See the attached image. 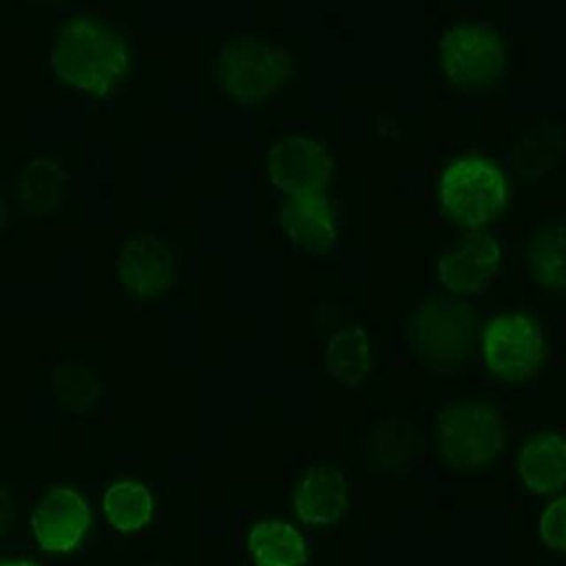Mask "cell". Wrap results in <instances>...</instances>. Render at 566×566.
Segmentation results:
<instances>
[{
    "label": "cell",
    "mask_w": 566,
    "mask_h": 566,
    "mask_svg": "<svg viewBox=\"0 0 566 566\" xmlns=\"http://www.w3.org/2000/svg\"><path fill=\"white\" fill-rule=\"evenodd\" d=\"M517 473L526 489L544 495L559 491L566 480V442L557 431L535 433L517 453Z\"/></svg>",
    "instance_id": "obj_14"
},
{
    "label": "cell",
    "mask_w": 566,
    "mask_h": 566,
    "mask_svg": "<svg viewBox=\"0 0 566 566\" xmlns=\"http://www.w3.org/2000/svg\"><path fill=\"white\" fill-rule=\"evenodd\" d=\"M438 451L455 469H478L504 447V418L491 402H455L438 416Z\"/></svg>",
    "instance_id": "obj_4"
},
{
    "label": "cell",
    "mask_w": 566,
    "mask_h": 566,
    "mask_svg": "<svg viewBox=\"0 0 566 566\" xmlns=\"http://www.w3.org/2000/svg\"><path fill=\"white\" fill-rule=\"evenodd\" d=\"M279 226L298 252L325 256L338 250L334 212L321 192L285 197L279 208Z\"/></svg>",
    "instance_id": "obj_11"
},
{
    "label": "cell",
    "mask_w": 566,
    "mask_h": 566,
    "mask_svg": "<svg viewBox=\"0 0 566 566\" xmlns=\"http://www.w3.org/2000/svg\"><path fill=\"white\" fill-rule=\"evenodd\" d=\"M325 371L340 385H358L374 371V354L360 327L336 332L325 352Z\"/></svg>",
    "instance_id": "obj_16"
},
{
    "label": "cell",
    "mask_w": 566,
    "mask_h": 566,
    "mask_svg": "<svg viewBox=\"0 0 566 566\" xmlns=\"http://www.w3.org/2000/svg\"><path fill=\"white\" fill-rule=\"evenodd\" d=\"M69 177L55 159H33L20 172V206L40 217L60 208L66 197Z\"/></svg>",
    "instance_id": "obj_17"
},
{
    "label": "cell",
    "mask_w": 566,
    "mask_h": 566,
    "mask_svg": "<svg viewBox=\"0 0 566 566\" xmlns=\"http://www.w3.org/2000/svg\"><path fill=\"white\" fill-rule=\"evenodd\" d=\"M250 555L256 566H305L303 535L287 522L265 520L250 528Z\"/></svg>",
    "instance_id": "obj_15"
},
{
    "label": "cell",
    "mask_w": 566,
    "mask_h": 566,
    "mask_svg": "<svg viewBox=\"0 0 566 566\" xmlns=\"http://www.w3.org/2000/svg\"><path fill=\"white\" fill-rule=\"evenodd\" d=\"M502 248L491 234H471L451 245L438 261V279L453 294L484 292L500 268Z\"/></svg>",
    "instance_id": "obj_9"
},
{
    "label": "cell",
    "mask_w": 566,
    "mask_h": 566,
    "mask_svg": "<svg viewBox=\"0 0 566 566\" xmlns=\"http://www.w3.org/2000/svg\"><path fill=\"white\" fill-rule=\"evenodd\" d=\"M102 509L115 531L133 533L150 522L153 495L135 480H119L104 491Z\"/></svg>",
    "instance_id": "obj_18"
},
{
    "label": "cell",
    "mask_w": 566,
    "mask_h": 566,
    "mask_svg": "<svg viewBox=\"0 0 566 566\" xmlns=\"http://www.w3.org/2000/svg\"><path fill=\"white\" fill-rule=\"evenodd\" d=\"M13 517H15L13 502H11V497L7 495V491L0 486V537L11 528Z\"/></svg>",
    "instance_id": "obj_23"
},
{
    "label": "cell",
    "mask_w": 566,
    "mask_h": 566,
    "mask_svg": "<svg viewBox=\"0 0 566 566\" xmlns=\"http://www.w3.org/2000/svg\"><path fill=\"white\" fill-rule=\"evenodd\" d=\"M296 515L307 524H334L349 511L347 478L336 467H310L294 486Z\"/></svg>",
    "instance_id": "obj_13"
},
{
    "label": "cell",
    "mask_w": 566,
    "mask_h": 566,
    "mask_svg": "<svg viewBox=\"0 0 566 566\" xmlns=\"http://www.w3.org/2000/svg\"><path fill=\"white\" fill-rule=\"evenodd\" d=\"M4 217H7V210H4V199H2V195H0V232H2V228H4Z\"/></svg>",
    "instance_id": "obj_25"
},
{
    "label": "cell",
    "mask_w": 566,
    "mask_h": 566,
    "mask_svg": "<svg viewBox=\"0 0 566 566\" xmlns=\"http://www.w3.org/2000/svg\"><path fill=\"white\" fill-rule=\"evenodd\" d=\"M49 62L55 77L99 97L126 75L130 51L117 27L82 15L53 31Z\"/></svg>",
    "instance_id": "obj_1"
},
{
    "label": "cell",
    "mask_w": 566,
    "mask_h": 566,
    "mask_svg": "<svg viewBox=\"0 0 566 566\" xmlns=\"http://www.w3.org/2000/svg\"><path fill=\"white\" fill-rule=\"evenodd\" d=\"M115 272L124 290L137 296H153L170 287L175 279V256L164 241L153 234H142L122 245L115 256Z\"/></svg>",
    "instance_id": "obj_12"
},
{
    "label": "cell",
    "mask_w": 566,
    "mask_h": 566,
    "mask_svg": "<svg viewBox=\"0 0 566 566\" xmlns=\"http://www.w3.org/2000/svg\"><path fill=\"white\" fill-rule=\"evenodd\" d=\"M97 387L99 382L95 374L82 363H64L55 367L53 391L60 398V402L73 409H84L95 398Z\"/></svg>",
    "instance_id": "obj_21"
},
{
    "label": "cell",
    "mask_w": 566,
    "mask_h": 566,
    "mask_svg": "<svg viewBox=\"0 0 566 566\" xmlns=\"http://www.w3.org/2000/svg\"><path fill=\"white\" fill-rule=\"evenodd\" d=\"M219 86L237 102L272 95L290 73V53L256 38H237L219 49Z\"/></svg>",
    "instance_id": "obj_6"
},
{
    "label": "cell",
    "mask_w": 566,
    "mask_h": 566,
    "mask_svg": "<svg viewBox=\"0 0 566 566\" xmlns=\"http://www.w3.org/2000/svg\"><path fill=\"white\" fill-rule=\"evenodd\" d=\"M526 261L542 285L564 287V223L562 219L542 226L528 243Z\"/></svg>",
    "instance_id": "obj_20"
},
{
    "label": "cell",
    "mask_w": 566,
    "mask_h": 566,
    "mask_svg": "<svg viewBox=\"0 0 566 566\" xmlns=\"http://www.w3.org/2000/svg\"><path fill=\"white\" fill-rule=\"evenodd\" d=\"M482 358L504 382L531 378L544 358V332L533 314L502 312L482 329Z\"/></svg>",
    "instance_id": "obj_7"
},
{
    "label": "cell",
    "mask_w": 566,
    "mask_h": 566,
    "mask_svg": "<svg viewBox=\"0 0 566 566\" xmlns=\"http://www.w3.org/2000/svg\"><path fill=\"white\" fill-rule=\"evenodd\" d=\"M438 199L451 221L464 228H478L502 212L506 181L502 170L486 157L464 155L444 168Z\"/></svg>",
    "instance_id": "obj_2"
},
{
    "label": "cell",
    "mask_w": 566,
    "mask_h": 566,
    "mask_svg": "<svg viewBox=\"0 0 566 566\" xmlns=\"http://www.w3.org/2000/svg\"><path fill=\"white\" fill-rule=\"evenodd\" d=\"M411 340L422 365H460L475 345L473 310L458 301L422 298L411 318Z\"/></svg>",
    "instance_id": "obj_5"
},
{
    "label": "cell",
    "mask_w": 566,
    "mask_h": 566,
    "mask_svg": "<svg viewBox=\"0 0 566 566\" xmlns=\"http://www.w3.org/2000/svg\"><path fill=\"white\" fill-rule=\"evenodd\" d=\"M0 566H38L29 559H7V562H0Z\"/></svg>",
    "instance_id": "obj_24"
},
{
    "label": "cell",
    "mask_w": 566,
    "mask_h": 566,
    "mask_svg": "<svg viewBox=\"0 0 566 566\" xmlns=\"http://www.w3.org/2000/svg\"><path fill=\"white\" fill-rule=\"evenodd\" d=\"M413 451L411 422L402 418H391L380 422V427L365 440V453L369 455V467L376 471H394L409 462Z\"/></svg>",
    "instance_id": "obj_19"
},
{
    "label": "cell",
    "mask_w": 566,
    "mask_h": 566,
    "mask_svg": "<svg viewBox=\"0 0 566 566\" xmlns=\"http://www.w3.org/2000/svg\"><path fill=\"white\" fill-rule=\"evenodd\" d=\"M268 175L274 188L287 197L316 195L329 184L334 159L321 142L290 135L279 139L268 153Z\"/></svg>",
    "instance_id": "obj_8"
},
{
    "label": "cell",
    "mask_w": 566,
    "mask_h": 566,
    "mask_svg": "<svg viewBox=\"0 0 566 566\" xmlns=\"http://www.w3.org/2000/svg\"><path fill=\"white\" fill-rule=\"evenodd\" d=\"M564 513H566V500L557 497L548 506H544V511L539 515V537L555 553H564V548H566Z\"/></svg>",
    "instance_id": "obj_22"
},
{
    "label": "cell",
    "mask_w": 566,
    "mask_h": 566,
    "mask_svg": "<svg viewBox=\"0 0 566 566\" xmlns=\"http://www.w3.org/2000/svg\"><path fill=\"white\" fill-rule=\"evenodd\" d=\"M440 71L464 91H489L502 82L506 51L500 31L486 24H453L438 44Z\"/></svg>",
    "instance_id": "obj_3"
},
{
    "label": "cell",
    "mask_w": 566,
    "mask_h": 566,
    "mask_svg": "<svg viewBox=\"0 0 566 566\" xmlns=\"http://www.w3.org/2000/svg\"><path fill=\"white\" fill-rule=\"evenodd\" d=\"M88 504L69 486L49 489L31 513L33 535L49 553H66L75 548L88 528Z\"/></svg>",
    "instance_id": "obj_10"
}]
</instances>
